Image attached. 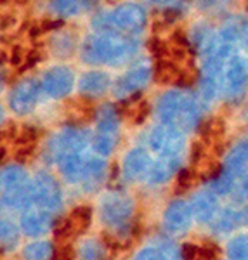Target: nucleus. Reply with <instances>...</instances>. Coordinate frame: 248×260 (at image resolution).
Instances as JSON below:
<instances>
[{
    "label": "nucleus",
    "mask_w": 248,
    "mask_h": 260,
    "mask_svg": "<svg viewBox=\"0 0 248 260\" xmlns=\"http://www.w3.org/2000/svg\"><path fill=\"white\" fill-rule=\"evenodd\" d=\"M42 92L52 99H63L73 90L75 75L66 66H54L47 70L42 77Z\"/></svg>",
    "instance_id": "nucleus-11"
},
{
    "label": "nucleus",
    "mask_w": 248,
    "mask_h": 260,
    "mask_svg": "<svg viewBox=\"0 0 248 260\" xmlns=\"http://www.w3.org/2000/svg\"><path fill=\"white\" fill-rule=\"evenodd\" d=\"M82 0H52L50 6L56 14H59L61 18H71L77 16L82 11Z\"/></svg>",
    "instance_id": "nucleus-32"
},
{
    "label": "nucleus",
    "mask_w": 248,
    "mask_h": 260,
    "mask_svg": "<svg viewBox=\"0 0 248 260\" xmlns=\"http://www.w3.org/2000/svg\"><path fill=\"white\" fill-rule=\"evenodd\" d=\"M0 241H2L4 251H11L14 250V246H18L19 229L7 219H2L0 222Z\"/></svg>",
    "instance_id": "nucleus-29"
},
{
    "label": "nucleus",
    "mask_w": 248,
    "mask_h": 260,
    "mask_svg": "<svg viewBox=\"0 0 248 260\" xmlns=\"http://www.w3.org/2000/svg\"><path fill=\"white\" fill-rule=\"evenodd\" d=\"M54 224L56 222L52 220V212L39 207H32L28 210H24V213L21 215L19 228L26 236L37 238L49 233L50 229H54Z\"/></svg>",
    "instance_id": "nucleus-13"
},
{
    "label": "nucleus",
    "mask_w": 248,
    "mask_h": 260,
    "mask_svg": "<svg viewBox=\"0 0 248 260\" xmlns=\"http://www.w3.org/2000/svg\"><path fill=\"white\" fill-rule=\"evenodd\" d=\"M32 192H33V207L44 208L49 212H56L63 203L61 186L54 175L49 172H39L35 179L32 180Z\"/></svg>",
    "instance_id": "nucleus-6"
},
{
    "label": "nucleus",
    "mask_w": 248,
    "mask_h": 260,
    "mask_svg": "<svg viewBox=\"0 0 248 260\" xmlns=\"http://www.w3.org/2000/svg\"><path fill=\"white\" fill-rule=\"evenodd\" d=\"M229 260H248V234H238L228 243Z\"/></svg>",
    "instance_id": "nucleus-31"
},
{
    "label": "nucleus",
    "mask_w": 248,
    "mask_h": 260,
    "mask_svg": "<svg viewBox=\"0 0 248 260\" xmlns=\"http://www.w3.org/2000/svg\"><path fill=\"white\" fill-rule=\"evenodd\" d=\"M42 92V83L33 80V78H26V80L19 82L14 89L11 90L9 95V108L16 115H28L35 110L37 103H39Z\"/></svg>",
    "instance_id": "nucleus-10"
},
{
    "label": "nucleus",
    "mask_w": 248,
    "mask_h": 260,
    "mask_svg": "<svg viewBox=\"0 0 248 260\" xmlns=\"http://www.w3.org/2000/svg\"><path fill=\"white\" fill-rule=\"evenodd\" d=\"M200 7H203V9H213V7H219V4H221V0H200Z\"/></svg>",
    "instance_id": "nucleus-38"
},
{
    "label": "nucleus",
    "mask_w": 248,
    "mask_h": 260,
    "mask_svg": "<svg viewBox=\"0 0 248 260\" xmlns=\"http://www.w3.org/2000/svg\"><path fill=\"white\" fill-rule=\"evenodd\" d=\"M174 260H179V258H174Z\"/></svg>",
    "instance_id": "nucleus-43"
},
{
    "label": "nucleus",
    "mask_w": 248,
    "mask_h": 260,
    "mask_svg": "<svg viewBox=\"0 0 248 260\" xmlns=\"http://www.w3.org/2000/svg\"><path fill=\"white\" fill-rule=\"evenodd\" d=\"M234 186H236V175H233L231 172L222 169L221 172H217V174L213 175L210 189L215 192L217 196H221V194H228V192H233Z\"/></svg>",
    "instance_id": "nucleus-28"
},
{
    "label": "nucleus",
    "mask_w": 248,
    "mask_h": 260,
    "mask_svg": "<svg viewBox=\"0 0 248 260\" xmlns=\"http://www.w3.org/2000/svg\"><path fill=\"white\" fill-rule=\"evenodd\" d=\"M246 9H248V2H246Z\"/></svg>",
    "instance_id": "nucleus-42"
},
{
    "label": "nucleus",
    "mask_w": 248,
    "mask_h": 260,
    "mask_svg": "<svg viewBox=\"0 0 248 260\" xmlns=\"http://www.w3.org/2000/svg\"><path fill=\"white\" fill-rule=\"evenodd\" d=\"M120 132V111L113 104H104L96 111V134L92 139V148L99 156H108L113 153Z\"/></svg>",
    "instance_id": "nucleus-3"
},
{
    "label": "nucleus",
    "mask_w": 248,
    "mask_h": 260,
    "mask_svg": "<svg viewBox=\"0 0 248 260\" xmlns=\"http://www.w3.org/2000/svg\"><path fill=\"white\" fill-rule=\"evenodd\" d=\"M148 23L144 7L136 2H125L113 11L98 12L92 19L98 33H116V35L132 37L141 33Z\"/></svg>",
    "instance_id": "nucleus-2"
},
{
    "label": "nucleus",
    "mask_w": 248,
    "mask_h": 260,
    "mask_svg": "<svg viewBox=\"0 0 248 260\" xmlns=\"http://www.w3.org/2000/svg\"><path fill=\"white\" fill-rule=\"evenodd\" d=\"M243 39H245V47L248 49V28H246V33H245V37H243Z\"/></svg>",
    "instance_id": "nucleus-40"
},
{
    "label": "nucleus",
    "mask_w": 248,
    "mask_h": 260,
    "mask_svg": "<svg viewBox=\"0 0 248 260\" xmlns=\"http://www.w3.org/2000/svg\"><path fill=\"white\" fill-rule=\"evenodd\" d=\"M87 2H90V0H87Z\"/></svg>",
    "instance_id": "nucleus-44"
},
{
    "label": "nucleus",
    "mask_w": 248,
    "mask_h": 260,
    "mask_svg": "<svg viewBox=\"0 0 248 260\" xmlns=\"http://www.w3.org/2000/svg\"><path fill=\"white\" fill-rule=\"evenodd\" d=\"M169 257L165 255V251L162 248H154V246H148L142 248L139 253L134 257V260H167Z\"/></svg>",
    "instance_id": "nucleus-36"
},
{
    "label": "nucleus",
    "mask_w": 248,
    "mask_h": 260,
    "mask_svg": "<svg viewBox=\"0 0 248 260\" xmlns=\"http://www.w3.org/2000/svg\"><path fill=\"white\" fill-rule=\"evenodd\" d=\"M154 4H160V6H167V4L174 2V0H153Z\"/></svg>",
    "instance_id": "nucleus-39"
},
{
    "label": "nucleus",
    "mask_w": 248,
    "mask_h": 260,
    "mask_svg": "<svg viewBox=\"0 0 248 260\" xmlns=\"http://www.w3.org/2000/svg\"><path fill=\"white\" fill-rule=\"evenodd\" d=\"M90 137L89 132L82 127H66L63 128L57 136L52 137L49 142V158L54 161H59L63 158L71 156V154H82V151L87 148Z\"/></svg>",
    "instance_id": "nucleus-5"
},
{
    "label": "nucleus",
    "mask_w": 248,
    "mask_h": 260,
    "mask_svg": "<svg viewBox=\"0 0 248 260\" xmlns=\"http://www.w3.org/2000/svg\"><path fill=\"white\" fill-rule=\"evenodd\" d=\"M75 49V35L73 33H63L52 39V50L56 56H70Z\"/></svg>",
    "instance_id": "nucleus-33"
},
{
    "label": "nucleus",
    "mask_w": 248,
    "mask_h": 260,
    "mask_svg": "<svg viewBox=\"0 0 248 260\" xmlns=\"http://www.w3.org/2000/svg\"><path fill=\"white\" fill-rule=\"evenodd\" d=\"M109 83V75L104 71H85L78 80V92L85 99H96L108 90Z\"/></svg>",
    "instance_id": "nucleus-16"
},
{
    "label": "nucleus",
    "mask_w": 248,
    "mask_h": 260,
    "mask_svg": "<svg viewBox=\"0 0 248 260\" xmlns=\"http://www.w3.org/2000/svg\"><path fill=\"white\" fill-rule=\"evenodd\" d=\"M248 89V59L243 56H233L228 61L222 80V90L231 103L243 99Z\"/></svg>",
    "instance_id": "nucleus-8"
},
{
    "label": "nucleus",
    "mask_w": 248,
    "mask_h": 260,
    "mask_svg": "<svg viewBox=\"0 0 248 260\" xmlns=\"http://www.w3.org/2000/svg\"><path fill=\"white\" fill-rule=\"evenodd\" d=\"M18 4H24V2H28V0H16Z\"/></svg>",
    "instance_id": "nucleus-41"
},
{
    "label": "nucleus",
    "mask_w": 248,
    "mask_h": 260,
    "mask_svg": "<svg viewBox=\"0 0 248 260\" xmlns=\"http://www.w3.org/2000/svg\"><path fill=\"white\" fill-rule=\"evenodd\" d=\"M123 115L132 121V123H142L149 113V104L141 95H134L130 99L123 101V108H121Z\"/></svg>",
    "instance_id": "nucleus-23"
},
{
    "label": "nucleus",
    "mask_w": 248,
    "mask_h": 260,
    "mask_svg": "<svg viewBox=\"0 0 248 260\" xmlns=\"http://www.w3.org/2000/svg\"><path fill=\"white\" fill-rule=\"evenodd\" d=\"M104 170H106V163H104L103 156H96V158H89V160H87L85 175H83V180H82L87 189L99 186L101 180L104 177Z\"/></svg>",
    "instance_id": "nucleus-25"
},
{
    "label": "nucleus",
    "mask_w": 248,
    "mask_h": 260,
    "mask_svg": "<svg viewBox=\"0 0 248 260\" xmlns=\"http://www.w3.org/2000/svg\"><path fill=\"white\" fill-rule=\"evenodd\" d=\"M66 222H68L70 231H71L73 236L85 233V231L89 229L90 222H92L90 207H87V205H80V207H77L75 210H71L70 215L66 217Z\"/></svg>",
    "instance_id": "nucleus-24"
},
{
    "label": "nucleus",
    "mask_w": 248,
    "mask_h": 260,
    "mask_svg": "<svg viewBox=\"0 0 248 260\" xmlns=\"http://www.w3.org/2000/svg\"><path fill=\"white\" fill-rule=\"evenodd\" d=\"M222 169L231 172L236 177L245 174L248 169V137L231 146V149L224 158V167Z\"/></svg>",
    "instance_id": "nucleus-17"
},
{
    "label": "nucleus",
    "mask_w": 248,
    "mask_h": 260,
    "mask_svg": "<svg viewBox=\"0 0 248 260\" xmlns=\"http://www.w3.org/2000/svg\"><path fill=\"white\" fill-rule=\"evenodd\" d=\"M52 260H73V250L68 245H61L59 248L54 251Z\"/></svg>",
    "instance_id": "nucleus-37"
},
{
    "label": "nucleus",
    "mask_w": 248,
    "mask_h": 260,
    "mask_svg": "<svg viewBox=\"0 0 248 260\" xmlns=\"http://www.w3.org/2000/svg\"><path fill=\"white\" fill-rule=\"evenodd\" d=\"M136 52V39L116 33H96L82 45V59L87 64H123Z\"/></svg>",
    "instance_id": "nucleus-1"
},
{
    "label": "nucleus",
    "mask_w": 248,
    "mask_h": 260,
    "mask_svg": "<svg viewBox=\"0 0 248 260\" xmlns=\"http://www.w3.org/2000/svg\"><path fill=\"white\" fill-rule=\"evenodd\" d=\"M233 198L238 203H243V201H248V172L239 177V180H236V186H234L233 191Z\"/></svg>",
    "instance_id": "nucleus-35"
},
{
    "label": "nucleus",
    "mask_w": 248,
    "mask_h": 260,
    "mask_svg": "<svg viewBox=\"0 0 248 260\" xmlns=\"http://www.w3.org/2000/svg\"><path fill=\"white\" fill-rule=\"evenodd\" d=\"M103 224L113 231H123L129 228L134 215V201L123 192H108L99 205Z\"/></svg>",
    "instance_id": "nucleus-4"
},
{
    "label": "nucleus",
    "mask_w": 248,
    "mask_h": 260,
    "mask_svg": "<svg viewBox=\"0 0 248 260\" xmlns=\"http://www.w3.org/2000/svg\"><path fill=\"white\" fill-rule=\"evenodd\" d=\"M57 163H59V170L65 180H68V182H82L83 180L87 160L82 154H71V156L63 158Z\"/></svg>",
    "instance_id": "nucleus-21"
},
{
    "label": "nucleus",
    "mask_w": 248,
    "mask_h": 260,
    "mask_svg": "<svg viewBox=\"0 0 248 260\" xmlns=\"http://www.w3.org/2000/svg\"><path fill=\"white\" fill-rule=\"evenodd\" d=\"M195 219L188 201L174 200L163 212V228L169 234H184L191 228V220Z\"/></svg>",
    "instance_id": "nucleus-12"
},
{
    "label": "nucleus",
    "mask_w": 248,
    "mask_h": 260,
    "mask_svg": "<svg viewBox=\"0 0 248 260\" xmlns=\"http://www.w3.org/2000/svg\"><path fill=\"white\" fill-rule=\"evenodd\" d=\"M243 212L234 210V208H224L222 212H219L212 219V229L219 234L231 233L238 228L239 224H243Z\"/></svg>",
    "instance_id": "nucleus-22"
},
{
    "label": "nucleus",
    "mask_w": 248,
    "mask_h": 260,
    "mask_svg": "<svg viewBox=\"0 0 248 260\" xmlns=\"http://www.w3.org/2000/svg\"><path fill=\"white\" fill-rule=\"evenodd\" d=\"M54 251L56 250L49 241H33L24 246L23 257L24 260H52Z\"/></svg>",
    "instance_id": "nucleus-27"
},
{
    "label": "nucleus",
    "mask_w": 248,
    "mask_h": 260,
    "mask_svg": "<svg viewBox=\"0 0 248 260\" xmlns=\"http://www.w3.org/2000/svg\"><path fill=\"white\" fill-rule=\"evenodd\" d=\"M154 78L160 83H180L189 78L188 71L180 68V64L169 59H158L154 66Z\"/></svg>",
    "instance_id": "nucleus-20"
},
{
    "label": "nucleus",
    "mask_w": 248,
    "mask_h": 260,
    "mask_svg": "<svg viewBox=\"0 0 248 260\" xmlns=\"http://www.w3.org/2000/svg\"><path fill=\"white\" fill-rule=\"evenodd\" d=\"M151 78V68L146 64H137L129 71H125L123 75L115 82L113 85V94L115 98L121 101L130 99L134 95H139L141 90L148 85Z\"/></svg>",
    "instance_id": "nucleus-9"
},
{
    "label": "nucleus",
    "mask_w": 248,
    "mask_h": 260,
    "mask_svg": "<svg viewBox=\"0 0 248 260\" xmlns=\"http://www.w3.org/2000/svg\"><path fill=\"white\" fill-rule=\"evenodd\" d=\"M179 167H180V160L179 158H163L160 156L158 161H153L151 165V170L148 174V182L153 184V186H160V184H165L174 177V175L179 174Z\"/></svg>",
    "instance_id": "nucleus-19"
},
{
    "label": "nucleus",
    "mask_w": 248,
    "mask_h": 260,
    "mask_svg": "<svg viewBox=\"0 0 248 260\" xmlns=\"http://www.w3.org/2000/svg\"><path fill=\"white\" fill-rule=\"evenodd\" d=\"M106 258V246L98 240H89L82 243L78 250V260H104Z\"/></svg>",
    "instance_id": "nucleus-30"
},
{
    "label": "nucleus",
    "mask_w": 248,
    "mask_h": 260,
    "mask_svg": "<svg viewBox=\"0 0 248 260\" xmlns=\"http://www.w3.org/2000/svg\"><path fill=\"white\" fill-rule=\"evenodd\" d=\"M63 24L61 19H56V21H49V19H44V21H39V23H33L32 28H30V37L32 39H37L40 35H45L47 31H52L56 28H59Z\"/></svg>",
    "instance_id": "nucleus-34"
},
{
    "label": "nucleus",
    "mask_w": 248,
    "mask_h": 260,
    "mask_svg": "<svg viewBox=\"0 0 248 260\" xmlns=\"http://www.w3.org/2000/svg\"><path fill=\"white\" fill-rule=\"evenodd\" d=\"M151 156L146 149L136 148L130 149L123 158V165H121V172L123 177L127 180H139L142 177H148L151 170Z\"/></svg>",
    "instance_id": "nucleus-14"
},
{
    "label": "nucleus",
    "mask_w": 248,
    "mask_h": 260,
    "mask_svg": "<svg viewBox=\"0 0 248 260\" xmlns=\"http://www.w3.org/2000/svg\"><path fill=\"white\" fill-rule=\"evenodd\" d=\"M219 205V196L212 189H203L198 191L189 201V207H191L193 217L200 222H208L215 217Z\"/></svg>",
    "instance_id": "nucleus-15"
},
{
    "label": "nucleus",
    "mask_w": 248,
    "mask_h": 260,
    "mask_svg": "<svg viewBox=\"0 0 248 260\" xmlns=\"http://www.w3.org/2000/svg\"><path fill=\"white\" fill-rule=\"evenodd\" d=\"M182 260H217L219 251L213 245H193V243H188V245L182 246Z\"/></svg>",
    "instance_id": "nucleus-26"
},
{
    "label": "nucleus",
    "mask_w": 248,
    "mask_h": 260,
    "mask_svg": "<svg viewBox=\"0 0 248 260\" xmlns=\"http://www.w3.org/2000/svg\"><path fill=\"white\" fill-rule=\"evenodd\" d=\"M186 99V94L179 90H170L160 99L158 103V116L160 121L165 125H175V120H177V115L182 108V103Z\"/></svg>",
    "instance_id": "nucleus-18"
},
{
    "label": "nucleus",
    "mask_w": 248,
    "mask_h": 260,
    "mask_svg": "<svg viewBox=\"0 0 248 260\" xmlns=\"http://www.w3.org/2000/svg\"><path fill=\"white\" fill-rule=\"evenodd\" d=\"M182 134V130L172 127V125L160 123L149 132V148L157 151L163 158H179L184 149Z\"/></svg>",
    "instance_id": "nucleus-7"
}]
</instances>
